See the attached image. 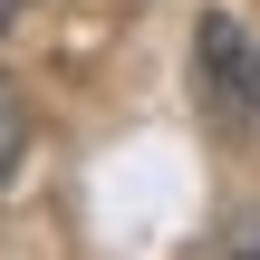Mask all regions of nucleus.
<instances>
[{
	"mask_svg": "<svg viewBox=\"0 0 260 260\" xmlns=\"http://www.w3.org/2000/svg\"><path fill=\"white\" fill-rule=\"evenodd\" d=\"M193 96L222 135H251L260 125V39L232 10H203L193 19Z\"/></svg>",
	"mask_w": 260,
	"mask_h": 260,
	"instance_id": "1",
	"label": "nucleus"
},
{
	"mask_svg": "<svg viewBox=\"0 0 260 260\" xmlns=\"http://www.w3.org/2000/svg\"><path fill=\"white\" fill-rule=\"evenodd\" d=\"M19 154H29V96L0 77V183L19 174Z\"/></svg>",
	"mask_w": 260,
	"mask_h": 260,
	"instance_id": "2",
	"label": "nucleus"
},
{
	"mask_svg": "<svg viewBox=\"0 0 260 260\" xmlns=\"http://www.w3.org/2000/svg\"><path fill=\"white\" fill-rule=\"evenodd\" d=\"M19 10H29V0H0V29H10V19H19Z\"/></svg>",
	"mask_w": 260,
	"mask_h": 260,
	"instance_id": "3",
	"label": "nucleus"
},
{
	"mask_svg": "<svg viewBox=\"0 0 260 260\" xmlns=\"http://www.w3.org/2000/svg\"><path fill=\"white\" fill-rule=\"evenodd\" d=\"M241 260H260V251H241Z\"/></svg>",
	"mask_w": 260,
	"mask_h": 260,
	"instance_id": "4",
	"label": "nucleus"
}]
</instances>
